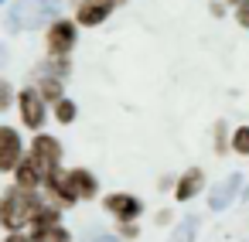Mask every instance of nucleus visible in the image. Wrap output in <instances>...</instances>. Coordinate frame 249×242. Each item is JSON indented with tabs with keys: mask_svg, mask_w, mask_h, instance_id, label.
<instances>
[{
	"mask_svg": "<svg viewBox=\"0 0 249 242\" xmlns=\"http://www.w3.org/2000/svg\"><path fill=\"white\" fill-rule=\"evenodd\" d=\"M21 154H24V147H21L18 130H11V126H0V174L14 171V167L21 164Z\"/></svg>",
	"mask_w": 249,
	"mask_h": 242,
	"instance_id": "obj_5",
	"label": "nucleus"
},
{
	"mask_svg": "<svg viewBox=\"0 0 249 242\" xmlns=\"http://www.w3.org/2000/svg\"><path fill=\"white\" fill-rule=\"evenodd\" d=\"M7 242H28V239H24V235H18V232H14V235H11V239H7Z\"/></svg>",
	"mask_w": 249,
	"mask_h": 242,
	"instance_id": "obj_22",
	"label": "nucleus"
},
{
	"mask_svg": "<svg viewBox=\"0 0 249 242\" xmlns=\"http://www.w3.org/2000/svg\"><path fill=\"white\" fill-rule=\"evenodd\" d=\"M232 150L242 154V157H249V126H239L232 133Z\"/></svg>",
	"mask_w": 249,
	"mask_h": 242,
	"instance_id": "obj_17",
	"label": "nucleus"
},
{
	"mask_svg": "<svg viewBox=\"0 0 249 242\" xmlns=\"http://www.w3.org/2000/svg\"><path fill=\"white\" fill-rule=\"evenodd\" d=\"M195 235H198V218H195V215H188V218L174 228L171 242H195Z\"/></svg>",
	"mask_w": 249,
	"mask_h": 242,
	"instance_id": "obj_15",
	"label": "nucleus"
},
{
	"mask_svg": "<svg viewBox=\"0 0 249 242\" xmlns=\"http://www.w3.org/2000/svg\"><path fill=\"white\" fill-rule=\"evenodd\" d=\"M116 4H123V0H82L79 4V24H86V28L103 24Z\"/></svg>",
	"mask_w": 249,
	"mask_h": 242,
	"instance_id": "obj_9",
	"label": "nucleus"
},
{
	"mask_svg": "<svg viewBox=\"0 0 249 242\" xmlns=\"http://www.w3.org/2000/svg\"><path fill=\"white\" fill-rule=\"evenodd\" d=\"M58 228H62L58 225V211L55 208H38L35 218H31V239L28 242H48V239H55Z\"/></svg>",
	"mask_w": 249,
	"mask_h": 242,
	"instance_id": "obj_8",
	"label": "nucleus"
},
{
	"mask_svg": "<svg viewBox=\"0 0 249 242\" xmlns=\"http://www.w3.org/2000/svg\"><path fill=\"white\" fill-rule=\"evenodd\" d=\"M239 188H242V174H229L225 181H218V184L212 188L208 208H212V211H225V208L232 205V198L239 194Z\"/></svg>",
	"mask_w": 249,
	"mask_h": 242,
	"instance_id": "obj_7",
	"label": "nucleus"
},
{
	"mask_svg": "<svg viewBox=\"0 0 249 242\" xmlns=\"http://www.w3.org/2000/svg\"><path fill=\"white\" fill-rule=\"evenodd\" d=\"M232 4H242V0H232Z\"/></svg>",
	"mask_w": 249,
	"mask_h": 242,
	"instance_id": "obj_24",
	"label": "nucleus"
},
{
	"mask_svg": "<svg viewBox=\"0 0 249 242\" xmlns=\"http://www.w3.org/2000/svg\"><path fill=\"white\" fill-rule=\"evenodd\" d=\"M14 171H18V188H24V191H31V188L41 181V174H38V167H35V160H31V157H28V160H21Z\"/></svg>",
	"mask_w": 249,
	"mask_h": 242,
	"instance_id": "obj_13",
	"label": "nucleus"
},
{
	"mask_svg": "<svg viewBox=\"0 0 249 242\" xmlns=\"http://www.w3.org/2000/svg\"><path fill=\"white\" fill-rule=\"evenodd\" d=\"M65 181H69V191L75 194V201H79V198H96V191H99V184H96V174H89L86 167H75V171H69V174H65Z\"/></svg>",
	"mask_w": 249,
	"mask_h": 242,
	"instance_id": "obj_10",
	"label": "nucleus"
},
{
	"mask_svg": "<svg viewBox=\"0 0 249 242\" xmlns=\"http://www.w3.org/2000/svg\"><path fill=\"white\" fill-rule=\"evenodd\" d=\"M45 181H48L52 194H58V198H62V205H72V201H75V194L69 191V181H65V174H58V171H55V174H48Z\"/></svg>",
	"mask_w": 249,
	"mask_h": 242,
	"instance_id": "obj_14",
	"label": "nucleus"
},
{
	"mask_svg": "<svg viewBox=\"0 0 249 242\" xmlns=\"http://www.w3.org/2000/svg\"><path fill=\"white\" fill-rule=\"evenodd\" d=\"M0 4H4V0H0Z\"/></svg>",
	"mask_w": 249,
	"mask_h": 242,
	"instance_id": "obj_25",
	"label": "nucleus"
},
{
	"mask_svg": "<svg viewBox=\"0 0 249 242\" xmlns=\"http://www.w3.org/2000/svg\"><path fill=\"white\" fill-rule=\"evenodd\" d=\"M242 194H246V198H249V188H246V191H242Z\"/></svg>",
	"mask_w": 249,
	"mask_h": 242,
	"instance_id": "obj_23",
	"label": "nucleus"
},
{
	"mask_svg": "<svg viewBox=\"0 0 249 242\" xmlns=\"http://www.w3.org/2000/svg\"><path fill=\"white\" fill-rule=\"evenodd\" d=\"M31 160H35V167H38L41 177L55 174V171H58V160H62L58 140H55V137H45V133L35 137V143H31Z\"/></svg>",
	"mask_w": 249,
	"mask_h": 242,
	"instance_id": "obj_3",
	"label": "nucleus"
},
{
	"mask_svg": "<svg viewBox=\"0 0 249 242\" xmlns=\"http://www.w3.org/2000/svg\"><path fill=\"white\" fill-rule=\"evenodd\" d=\"M235 17H239V24H242V28H249V0H242V4H239Z\"/></svg>",
	"mask_w": 249,
	"mask_h": 242,
	"instance_id": "obj_20",
	"label": "nucleus"
},
{
	"mask_svg": "<svg viewBox=\"0 0 249 242\" xmlns=\"http://www.w3.org/2000/svg\"><path fill=\"white\" fill-rule=\"evenodd\" d=\"M65 0H18L7 14L11 31H35L41 24H52L58 17V7Z\"/></svg>",
	"mask_w": 249,
	"mask_h": 242,
	"instance_id": "obj_1",
	"label": "nucleus"
},
{
	"mask_svg": "<svg viewBox=\"0 0 249 242\" xmlns=\"http://www.w3.org/2000/svg\"><path fill=\"white\" fill-rule=\"evenodd\" d=\"M75 45V24L72 21H52L48 28V52L58 58V55H69Z\"/></svg>",
	"mask_w": 249,
	"mask_h": 242,
	"instance_id": "obj_6",
	"label": "nucleus"
},
{
	"mask_svg": "<svg viewBox=\"0 0 249 242\" xmlns=\"http://www.w3.org/2000/svg\"><path fill=\"white\" fill-rule=\"evenodd\" d=\"M201 184H205V174H201V167H188V171L181 174L178 188H174V198H178V201H191V198L201 191Z\"/></svg>",
	"mask_w": 249,
	"mask_h": 242,
	"instance_id": "obj_12",
	"label": "nucleus"
},
{
	"mask_svg": "<svg viewBox=\"0 0 249 242\" xmlns=\"http://www.w3.org/2000/svg\"><path fill=\"white\" fill-rule=\"evenodd\" d=\"M106 211H113V215L123 218V222H133V218L143 211V205H140V198H133V194H109V198H106Z\"/></svg>",
	"mask_w": 249,
	"mask_h": 242,
	"instance_id": "obj_11",
	"label": "nucleus"
},
{
	"mask_svg": "<svg viewBox=\"0 0 249 242\" xmlns=\"http://www.w3.org/2000/svg\"><path fill=\"white\" fill-rule=\"evenodd\" d=\"M38 96H45V99L58 103V99H62V79H58V75H45V82H41V92H38Z\"/></svg>",
	"mask_w": 249,
	"mask_h": 242,
	"instance_id": "obj_16",
	"label": "nucleus"
},
{
	"mask_svg": "<svg viewBox=\"0 0 249 242\" xmlns=\"http://www.w3.org/2000/svg\"><path fill=\"white\" fill-rule=\"evenodd\" d=\"M92 242H120V239H116V235H96Z\"/></svg>",
	"mask_w": 249,
	"mask_h": 242,
	"instance_id": "obj_21",
	"label": "nucleus"
},
{
	"mask_svg": "<svg viewBox=\"0 0 249 242\" xmlns=\"http://www.w3.org/2000/svg\"><path fill=\"white\" fill-rule=\"evenodd\" d=\"M55 116H58V123H72V120H75V103H72V99H58Z\"/></svg>",
	"mask_w": 249,
	"mask_h": 242,
	"instance_id": "obj_18",
	"label": "nucleus"
},
{
	"mask_svg": "<svg viewBox=\"0 0 249 242\" xmlns=\"http://www.w3.org/2000/svg\"><path fill=\"white\" fill-rule=\"evenodd\" d=\"M18 106H21V120H24L31 130H38V126L45 123V99L38 96V89L24 86V89L18 92Z\"/></svg>",
	"mask_w": 249,
	"mask_h": 242,
	"instance_id": "obj_4",
	"label": "nucleus"
},
{
	"mask_svg": "<svg viewBox=\"0 0 249 242\" xmlns=\"http://www.w3.org/2000/svg\"><path fill=\"white\" fill-rule=\"evenodd\" d=\"M38 198L35 191H24V188H11L4 194V201H0V225L11 228V232H21L24 225H31L35 211H38Z\"/></svg>",
	"mask_w": 249,
	"mask_h": 242,
	"instance_id": "obj_2",
	"label": "nucleus"
},
{
	"mask_svg": "<svg viewBox=\"0 0 249 242\" xmlns=\"http://www.w3.org/2000/svg\"><path fill=\"white\" fill-rule=\"evenodd\" d=\"M11 99H14V89H11V82H7V79H0V113H4V109L11 106Z\"/></svg>",
	"mask_w": 249,
	"mask_h": 242,
	"instance_id": "obj_19",
	"label": "nucleus"
}]
</instances>
